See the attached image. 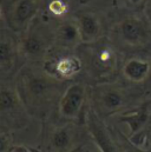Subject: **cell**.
Instances as JSON below:
<instances>
[{"label":"cell","mask_w":151,"mask_h":152,"mask_svg":"<svg viewBox=\"0 0 151 152\" xmlns=\"http://www.w3.org/2000/svg\"><path fill=\"white\" fill-rule=\"evenodd\" d=\"M122 38L131 45H139L147 38V30L142 21L137 19H126L120 25Z\"/></svg>","instance_id":"2"},{"label":"cell","mask_w":151,"mask_h":152,"mask_svg":"<svg viewBox=\"0 0 151 152\" xmlns=\"http://www.w3.org/2000/svg\"><path fill=\"white\" fill-rule=\"evenodd\" d=\"M57 36L64 44H73L77 39H80V33L77 23H65L63 24L57 32Z\"/></svg>","instance_id":"7"},{"label":"cell","mask_w":151,"mask_h":152,"mask_svg":"<svg viewBox=\"0 0 151 152\" xmlns=\"http://www.w3.org/2000/svg\"><path fill=\"white\" fill-rule=\"evenodd\" d=\"M124 76L132 81L144 80L150 72V64L143 59H131L124 66Z\"/></svg>","instance_id":"4"},{"label":"cell","mask_w":151,"mask_h":152,"mask_svg":"<svg viewBox=\"0 0 151 152\" xmlns=\"http://www.w3.org/2000/svg\"><path fill=\"white\" fill-rule=\"evenodd\" d=\"M27 88H29V92H30L31 96L40 97V96H43L50 88V83L47 80H45L44 78L32 77V78L29 79Z\"/></svg>","instance_id":"9"},{"label":"cell","mask_w":151,"mask_h":152,"mask_svg":"<svg viewBox=\"0 0 151 152\" xmlns=\"http://www.w3.org/2000/svg\"><path fill=\"white\" fill-rule=\"evenodd\" d=\"M23 51L27 56H40L44 52V41L37 36H30L23 41Z\"/></svg>","instance_id":"8"},{"label":"cell","mask_w":151,"mask_h":152,"mask_svg":"<svg viewBox=\"0 0 151 152\" xmlns=\"http://www.w3.org/2000/svg\"><path fill=\"white\" fill-rule=\"evenodd\" d=\"M14 152H27L24 148H17L15 150H14Z\"/></svg>","instance_id":"13"},{"label":"cell","mask_w":151,"mask_h":152,"mask_svg":"<svg viewBox=\"0 0 151 152\" xmlns=\"http://www.w3.org/2000/svg\"><path fill=\"white\" fill-rule=\"evenodd\" d=\"M85 98V90L80 84H73L71 85L64 93L60 105H59V111L63 117L65 118H75L78 115L83 102Z\"/></svg>","instance_id":"1"},{"label":"cell","mask_w":151,"mask_h":152,"mask_svg":"<svg viewBox=\"0 0 151 152\" xmlns=\"http://www.w3.org/2000/svg\"><path fill=\"white\" fill-rule=\"evenodd\" d=\"M56 70L62 77L71 78L81 70V61L79 60V58L73 56L65 57L57 63Z\"/></svg>","instance_id":"6"},{"label":"cell","mask_w":151,"mask_h":152,"mask_svg":"<svg viewBox=\"0 0 151 152\" xmlns=\"http://www.w3.org/2000/svg\"><path fill=\"white\" fill-rule=\"evenodd\" d=\"M38 11V4L36 0H19L13 8V20L20 26L30 20Z\"/></svg>","instance_id":"5"},{"label":"cell","mask_w":151,"mask_h":152,"mask_svg":"<svg viewBox=\"0 0 151 152\" xmlns=\"http://www.w3.org/2000/svg\"><path fill=\"white\" fill-rule=\"evenodd\" d=\"M123 98L122 96L116 91H109L103 97V104L106 109H117L122 105Z\"/></svg>","instance_id":"10"},{"label":"cell","mask_w":151,"mask_h":152,"mask_svg":"<svg viewBox=\"0 0 151 152\" xmlns=\"http://www.w3.org/2000/svg\"><path fill=\"white\" fill-rule=\"evenodd\" d=\"M79 33H80V40L85 42H91L96 40L100 32V25L97 18L92 14H83L78 18L77 21Z\"/></svg>","instance_id":"3"},{"label":"cell","mask_w":151,"mask_h":152,"mask_svg":"<svg viewBox=\"0 0 151 152\" xmlns=\"http://www.w3.org/2000/svg\"><path fill=\"white\" fill-rule=\"evenodd\" d=\"M129 1H130L131 4H133V5H138V4H139L142 0H129Z\"/></svg>","instance_id":"14"},{"label":"cell","mask_w":151,"mask_h":152,"mask_svg":"<svg viewBox=\"0 0 151 152\" xmlns=\"http://www.w3.org/2000/svg\"><path fill=\"white\" fill-rule=\"evenodd\" d=\"M70 143V136L69 132L65 129H62L59 131H57L53 136V145L58 149H64L69 145Z\"/></svg>","instance_id":"11"},{"label":"cell","mask_w":151,"mask_h":152,"mask_svg":"<svg viewBox=\"0 0 151 152\" xmlns=\"http://www.w3.org/2000/svg\"><path fill=\"white\" fill-rule=\"evenodd\" d=\"M50 11L52 13H54V14L60 15V14L66 12V5L62 0H53L50 4Z\"/></svg>","instance_id":"12"}]
</instances>
